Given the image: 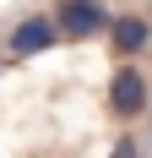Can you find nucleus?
<instances>
[{"instance_id": "nucleus-2", "label": "nucleus", "mask_w": 152, "mask_h": 158, "mask_svg": "<svg viewBox=\"0 0 152 158\" xmlns=\"http://www.w3.org/2000/svg\"><path fill=\"white\" fill-rule=\"evenodd\" d=\"M49 16H54L60 44H92V38H103L114 6H109V0H54Z\"/></svg>"}, {"instance_id": "nucleus-6", "label": "nucleus", "mask_w": 152, "mask_h": 158, "mask_svg": "<svg viewBox=\"0 0 152 158\" xmlns=\"http://www.w3.org/2000/svg\"><path fill=\"white\" fill-rule=\"evenodd\" d=\"M0 71H6V49H0Z\"/></svg>"}, {"instance_id": "nucleus-3", "label": "nucleus", "mask_w": 152, "mask_h": 158, "mask_svg": "<svg viewBox=\"0 0 152 158\" xmlns=\"http://www.w3.org/2000/svg\"><path fill=\"white\" fill-rule=\"evenodd\" d=\"M0 49H6V60H38V55H49V49H60L54 16H49V11H22V16H11Z\"/></svg>"}, {"instance_id": "nucleus-1", "label": "nucleus", "mask_w": 152, "mask_h": 158, "mask_svg": "<svg viewBox=\"0 0 152 158\" xmlns=\"http://www.w3.org/2000/svg\"><path fill=\"white\" fill-rule=\"evenodd\" d=\"M109 114L120 120V126H136V120H147L152 114V71L141 60H114V71H109Z\"/></svg>"}, {"instance_id": "nucleus-5", "label": "nucleus", "mask_w": 152, "mask_h": 158, "mask_svg": "<svg viewBox=\"0 0 152 158\" xmlns=\"http://www.w3.org/2000/svg\"><path fill=\"white\" fill-rule=\"evenodd\" d=\"M109 158H152V131H147V120L120 126V136L109 142Z\"/></svg>"}, {"instance_id": "nucleus-4", "label": "nucleus", "mask_w": 152, "mask_h": 158, "mask_svg": "<svg viewBox=\"0 0 152 158\" xmlns=\"http://www.w3.org/2000/svg\"><path fill=\"white\" fill-rule=\"evenodd\" d=\"M103 38H109V55L114 60H147L152 55V16L147 11H114Z\"/></svg>"}]
</instances>
